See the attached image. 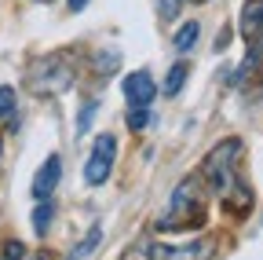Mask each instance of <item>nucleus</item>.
<instances>
[{
	"label": "nucleus",
	"instance_id": "1",
	"mask_svg": "<svg viewBox=\"0 0 263 260\" xmlns=\"http://www.w3.org/2000/svg\"><path fill=\"white\" fill-rule=\"evenodd\" d=\"M26 88L33 95H62L73 88V62L70 55L62 51H51V55H41L29 62V74H26Z\"/></svg>",
	"mask_w": 263,
	"mask_h": 260
},
{
	"label": "nucleus",
	"instance_id": "2",
	"mask_svg": "<svg viewBox=\"0 0 263 260\" xmlns=\"http://www.w3.org/2000/svg\"><path fill=\"white\" fill-rule=\"evenodd\" d=\"M205 223V202L197 194V180H183L172 190V209L157 227L161 231H194V227Z\"/></svg>",
	"mask_w": 263,
	"mask_h": 260
},
{
	"label": "nucleus",
	"instance_id": "3",
	"mask_svg": "<svg viewBox=\"0 0 263 260\" xmlns=\"http://www.w3.org/2000/svg\"><path fill=\"white\" fill-rule=\"evenodd\" d=\"M238 158H241V140H238V136H230V140L216 143V147L205 154L201 172H205V180H209L219 194L234 187V165H238Z\"/></svg>",
	"mask_w": 263,
	"mask_h": 260
},
{
	"label": "nucleus",
	"instance_id": "4",
	"mask_svg": "<svg viewBox=\"0 0 263 260\" xmlns=\"http://www.w3.org/2000/svg\"><path fill=\"white\" fill-rule=\"evenodd\" d=\"M114 158H117V140H114L110 132H103V136L91 143V154H88V161H84V180H88L91 187L106 183L110 172H114Z\"/></svg>",
	"mask_w": 263,
	"mask_h": 260
},
{
	"label": "nucleus",
	"instance_id": "5",
	"mask_svg": "<svg viewBox=\"0 0 263 260\" xmlns=\"http://www.w3.org/2000/svg\"><path fill=\"white\" fill-rule=\"evenodd\" d=\"M121 92H124V99L132 107H150L154 95H157V84H154V77L146 70H136V74H128L121 81Z\"/></svg>",
	"mask_w": 263,
	"mask_h": 260
},
{
	"label": "nucleus",
	"instance_id": "6",
	"mask_svg": "<svg viewBox=\"0 0 263 260\" xmlns=\"http://www.w3.org/2000/svg\"><path fill=\"white\" fill-rule=\"evenodd\" d=\"M59 176H62V161H59V154H48L44 158V165L37 169V176H33V202H48L51 194H55V187H59Z\"/></svg>",
	"mask_w": 263,
	"mask_h": 260
},
{
	"label": "nucleus",
	"instance_id": "7",
	"mask_svg": "<svg viewBox=\"0 0 263 260\" xmlns=\"http://www.w3.org/2000/svg\"><path fill=\"white\" fill-rule=\"evenodd\" d=\"M238 29H241V37H245L249 44H256V41L263 37V0H249V4L241 8Z\"/></svg>",
	"mask_w": 263,
	"mask_h": 260
},
{
	"label": "nucleus",
	"instance_id": "8",
	"mask_svg": "<svg viewBox=\"0 0 263 260\" xmlns=\"http://www.w3.org/2000/svg\"><path fill=\"white\" fill-rule=\"evenodd\" d=\"M209 253H212V242H190L179 249H154L150 256L154 260H205Z\"/></svg>",
	"mask_w": 263,
	"mask_h": 260
},
{
	"label": "nucleus",
	"instance_id": "9",
	"mask_svg": "<svg viewBox=\"0 0 263 260\" xmlns=\"http://www.w3.org/2000/svg\"><path fill=\"white\" fill-rule=\"evenodd\" d=\"M51 216H55V205H51V198H48V202H37V209H33V231H37V235H48V227H51Z\"/></svg>",
	"mask_w": 263,
	"mask_h": 260
},
{
	"label": "nucleus",
	"instance_id": "10",
	"mask_svg": "<svg viewBox=\"0 0 263 260\" xmlns=\"http://www.w3.org/2000/svg\"><path fill=\"white\" fill-rule=\"evenodd\" d=\"M186 77H190V66H186V62H176V66L168 70V81H164V95H179Z\"/></svg>",
	"mask_w": 263,
	"mask_h": 260
},
{
	"label": "nucleus",
	"instance_id": "11",
	"mask_svg": "<svg viewBox=\"0 0 263 260\" xmlns=\"http://www.w3.org/2000/svg\"><path fill=\"white\" fill-rule=\"evenodd\" d=\"M197 33H201V26H197V22H183L179 33H176V51H190L194 41H197Z\"/></svg>",
	"mask_w": 263,
	"mask_h": 260
},
{
	"label": "nucleus",
	"instance_id": "12",
	"mask_svg": "<svg viewBox=\"0 0 263 260\" xmlns=\"http://www.w3.org/2000/svg\"><path fill=\"white\" fill-rule=\"evenodd\" d=\"M99 238H103V231H99V227H91V231H88V235H84V238H81V242L73 246L70 260H84V256H88V253H91V249L99 246Z\"/></svg>",
	"mask_w": 263,
	"mask_h": 260
},
{
	"label": "nucleus",
	"instance_id": "13",
	"mask_svg": "<svg viewBox=\"0 0 263 260\" xmlns=\"http://www.w3.org/2000/svg\"><path fill=\"white\" fill-rule=\"evenodd\" d=\"M183 4H186V0H157V15H161L164 22H176L179 11H183Z\"/></svg>",
	"mask_w": 263,
	"mask_h": 260
},
{
	"label": "nucleus",
	"instance_id": "14",
	"mask_svg": "<svg viewBox=\"0 0 263 260\" xmlns=\"http://www.w3.org/2000/svg\"><path fill=\"white\" fill-rule=\"evenodd\" d=\"M95 114H99V103L95 99H88L84 107H81V117H77V132L84 136L88 132V128H91V121H95Z\"/></svg>",
	"mask_w": 263,
	"mask_h": 260
},
{
	"label": "nucleus",
	"instance_id": "15",
	"mask_svg": "<svg viewBox=\"0 0 263 260\" xmlns=\"http://www.w3.org/2000/svg\"><path fill=\"white\" fill-rule=\"evenodd\" d=\"M150 125V107H132L128 110V128L132 132H139V128H146Z\"/></svg>",
	"mask_w": 263,
	"mask_h": 260
},
{
	"label": "nucleus",
	"instance_id": "16",
	"mask_svg": "<svg viewBox=\"0 0 263 260\" xmlns=\"http://www.w3.org/2000/svg\"><path fill=\"white\" fill-rule=\"evenodd\" d=\"M11 114H15V88L0 84V117H11Z\"/></svg>",
	"mask_w": 263,
	"mask_h": 260
},
{
	"label": "nucleus",
	"instance_id": "17",
	"mask_svg": "<svg viewBox=\"0 0 263 260\" xmlns=\"http://www.w3.org/2000/svg\"><path fill=\"white\" fill-rule=\"evenodd\" d=\"M95 62H99V70H103V74H110V70L117 66V62H121V55H117V51H103Z\"/></svg>",
	"mask_w": 263,
	"mask_h": 260
},
{
	"label": "nucleus",
	"instance_id": "18",
	"mask_svg": "<svg viewBox=\"0 0 263 260\" xmlns=\"http://www.w3.org/2000/svg\"><path fill=\"white\" fill-rule=\"evenodd\" d=\"M22 253H26V246H22V242H8V246H4V253H0V260H22Z\"/></svg>",
	"mask_w": 263,
	"mask_h": 260
},
{
	"label": "nucleus",
	"instance_id": "19",
	"mask_svg": "<svg viewBox=\"0 0 263 260\" xmlns=\"http://www.w3.org/2000/svg\"><path fill=\"white\" fill-rule=\"evenodd\" d=\"M84 4H88V0H70V11H81Z\"/></svg>",
	"mask_w": 263,
	"mask_h": 260
},
{
	"label": "nucleus",
	"instance_id": "20",
	"mask_svg": "<svg viewBox=\"0 0 263 260\" xmlns=\"http://www.w3.org/2000/svg\"><path fill=\"white\" fill-rule=\"evenodd\" d=\"M29 260H51V256H48V253H33Z\"/></svg>",
	"mask_w": 263,
	"mask_h": 260
},
{
	"label": "nucleus",
	"instance_id": "21",
	"mask_svg": "<svg viewBox=\"0 0 263 260\" xmlns=\"http://www.w3.org/2000/svg\"><path fill=\"white\" fill-rule=\"evenodd\" d=\"M0 154H4V140H0Z\"/></svg>",
	"mask_w": 263,
	"mask_h": 260
},
{
	"label": "nucleus",
	"instance_id": "22",
	"mask_svg": "<svg viewBox=\"0 0 263 260\" xmlns=\"http://www.w3.org/2000/svg\"><path fill=\"white\" fill-rule=\"evenodd\" d=\"M194 4H205V0H194Z\"/></svg>",
	"mask_w": 263,
	"mask_h": 260
},
{
	"label": "nucleus",
	"instance_id": "23",
	"mask_svg": "<svg viewBox=\"0 0 263 260\" xmlns=\"http://www.w3.org/2000/svg\"><path fill=\"white\" fill-rule=\"evenodd\" d=\"M41 4H51V0H41Z\"/></svg>",
	"mask_w": 263,
	"mask_h": 260
}]
</instances>
